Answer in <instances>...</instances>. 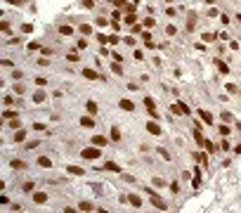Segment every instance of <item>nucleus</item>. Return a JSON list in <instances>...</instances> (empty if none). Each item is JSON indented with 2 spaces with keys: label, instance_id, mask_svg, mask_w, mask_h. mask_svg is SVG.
Here are the masks:
<instances>
[{
  "label": "nucleus",
  "instance_id": "1",
  "mask_svg": "<svg viewBox=\"0 0 241 213\" xmlns=\"http://www.w3.org/2000/svg\"><path fill=\"white\" fill-rule=\"evenodd\" d=\"M147 194H149V197H151V201H154V206H156L159 211H166V208H168V204H166V201H163V199H161V197H159V194L154 192V189H149V187H147Z\"/></svg>",
  "mask_w": 241,
  "mask_h": 213
},
{
  "label": "nucleus",
  "instance_id": "2",
  "mask_svg": "<svg viewBox=\"0 0 241 213\" xmlns=\"http://www.w3.org/2000/svg\"><path fill=\"white\" fill-rule=\"evenodd\" d=\"M99 154H102V152H99L97 147H88V149H83V152H80V156H83V159H97Z\"/></svg>",
  "mask_w": 241,
  "mask_h": 213
},
{
  "label": "nucleus",
  "instance_id": "3",
  "mask_svg": "<svg viewBox=\"0 0 241 213\" xmlns=\"http://www.w3.org/2000/svg\"><path fill=\"white\" fill-rule=\"evenodd\" d=\"M10 166H12L14 171H26V168H28V164H26V161H19V159H12Z\"/></svg>",
  "mask_w": 241,
  "mask_h": 213
},
{
  "label": "nucleus",
  "instance_id": "4",
  "mask_svg": "<svg viewBox=\"0 0 241 213\" xmlns=\"http://www.w3.org/2000/svg\"><path fill=\"white\" fill-rule=\"evenodd\" d=\"M83 76L88 78V81H97V78H102V76L97 74V71H95V69H83Z\"/></svg>",
  "mask_w": 241,
  "mask_h": 213
},
{
  "label": "nucleus",
  "instance_id": "5",
  "mask_svg": "<svg viewBox=\"0 0 241 213\" xmlns=\"http://www.w3.org/2000/svg\"><path fill=\"white\" fill-rule=\"evenodd\" d=\"M147 133H151V135H161V126H159V123H154V121H149V123H147Z\"/></svg>",
  "mask_w": 241,
  "mask_h": 213
},
{
  "label": "nucleus",
  "instance_id": "6",
  "mask_svg": "<svg viewBox=\"0 0 241 213\" xmlns=\"http://www.w3.org/2000/svg\"><path fill=\"white\" fill-rule=\"evenodd\" d=\"M80 126H83V128H95V118H92V116H83V118H80Z\"/></svg>",
  "mask_w": 241,
  "mask_h": 213
},
{
  "label": "nucleus",
  "instance_id": "7",
  "mask_svg": "<svg viewBox=\"0 0 241 213\" xmlns=\"http://www.w3.org/2000/svg\"><path fill=\"white\" fill-rule=\"evenodd\" d=\"M118 104H121V109H123V111H135V104L130 100H121Z\"/></svg>",
  "mask_w": 241,
  "mask_h": 213
},
{
  "label": "nucleus",
  "instance_id": "8",
  "mask_svg": "<svg viewBox=\"0 0 241 213\" xmlns=\"http://www.w3.org/2000/svg\"><path fill=\"white\" fill-rule=\"evenodd\" d=\"M33 201H36V204H45L47 201V194L45 192H33Z\"/></svg>",
  "mask_w": 241,
  "mask_h": 213
},
{
  "label": "nucleus",
  "instance_id": "9",
  "mask_svg": "<svg viewBox=\"0 0 241 213\" xmlns=\"http://www.w3.org/2000/svg\"><path fill=\"white\" fill-rule=\"evenodd\" d=\"M104 171H109V173H121V166H118V164H114V161H107Z\"/></svg>",
  "mask_w": 241,
  "mask_h": 213
},
{
  "label": "nucleus",
  "instance_id": "10",
  "mask_svg": "<svg viewBox=\"0 0 241 213\" xmlns=\"http://www.w3.org/2000/svg\"><path fill=\"white\" fill-rule=\"evenodd\" d=\"M38 166H43V168H52V159L40 156V159H38Z\"/></svg>",
  "mask_w": 241,
  "mask_h": 213
},
{
  "label": "nucleus",
  "instance_id": "11",
  "mask_svg": "<svg viewBox=\"0 0 241 213\" xmlns=\"http://www.w3.org/2000/svg\"><path fill=\"white\" fill-rule=\"evenodd\" d=\"M128 201H130L132 206H142V199L137 197V194H128Z\"/></svg>",
  "mask_w": 241,
  "mask_h": 213
},
{
  "label": "nucleus",
  "instance_id": "12",
  "mask_svg": "<svg viewBox=\"0 0 241 213\" xmlns=\"http://www.w3.org/2000/svg\"><path fill=\"white\" fill-rule=\"evenodd\" d=\"M66 171H69V173H71V175H83V173H85V171H83L80 166H69Z\"/></svg>",
  "mask_w": 241,
  "mask_h": 213
},
{
  "label": "nucleus",
  "instance_id": "13",
  "mask_svg": "<svg viewBox=\"0 0 241 213\" xmlns=\"http://www.w3.org/2000/svg\"><path fill=\"white\" fill-rule=\"evenodd\" d=\"M199 116L203 118V123H213V116H211L208 111H203V109H201V111H199Z\"/></svg>",
  "mask_w": 241,
  "mask_h": 213
},
{
  "label": "nucleus",
  "instance_id": "14",
  "mask_svg": "<svg viewBox=\"0 0 241 213\" xmlns=\"http://www.w3.org/2000/svg\"><path fill=\"white\" fill-rule=\"evenodd\" d=\"M78 208H80V211H95V206H92L90 201H80V204H78Z\"/></svg>",
  "mask_w": 241,
  "mask_h": 213
},
{
  "label": "nucleus",
  "instance_id": "15",
  "mask_svg": "<svg viewBox=\"0 0 241 213\" xmlns=\"http://www.w3.org/2000/svg\"><path fill=\"white\" fill-rule=\"evenodd\" d=\"M92 142H95L97 147H102V145H107V137H102V135H95V137H92Z\"/></svg>",
  "mask_w": 241,
  "mask_h": 213
},
{
  "label": "nucleus",
  "instance_id": "16",
  "mask_svg": "<svg viewBox=\"0 0 241 213\" xmlns=\"http://www.w3.org/2000/svg\"><path fill=\"white\" fill-rule=\"evenodd\" d=\"M170 111H173V114H177V116H180V114H184V109H182V102H180V104H173V106H170Z\"/></svg>",
  "mask_w": 241,
  "mask_h": 213
},
{
  "label": "nucleus",
  "instance_id": "17",
  "mask_svg": "<svg viewBox=\"0 0 241 213\" xmlns=\"http://www.w3.org/2000/svg\"><path fill=\"white\" fill-rule=\"evenodd\" d=\"M85 106H88V114H90V116H92V114H97V104H95V102H90V100H88V104H85Z\"/></svg>",
  "mask_w": 241,
  "mask_h": 213
},
{
  "label": "nucleus",
  "instance_id": "18",
  "mask_svg": "<svg viewBox=\"0 0 241 213\" xmlns=\"http://www.w3.org/2000/svg\"><path fill=\"white\" fill-rule=\"evenodd\" d=\"M59 33H62V36H73V26H62Z\"/></svg>",
  "mask_w": 241,
  "mask_h": 213
},
{
  "label": "nucleus",
  "instance_id": "19",
  "mask_svg": "<svg viewBox=\"0 0 241 213\" xmlns=\"http://www.w3.org/2000/svg\"><path fill=\"white\" fill-rule=\"evenodd\" d=\"M194 140H196V145H199V147H203V140H206V137H203L199 130H194Z\"/></svg>",
  "mask_w": 241,
  "mask_h": 213
},
{
  "label": "nucleus",
  "instance_id": "20",
  "mask_svg": "<svg viewBox=\"0 0 241 213\" xmlns=\"http://www.w3.org/2000/svg\"><path fill=\"white\" fill-rule=\"evenodd\" d=\"M203 147H206V149H208V152H217V147L213 145V142H211V140H203Z\"/></svg>",
  "mask_w": 241,
  "mask_h": 213
},
{
  "label": "nucleus",
  "instance_id": "21",
  "mask_svg": "<svg viewBox=\"0 0 241 213\" xmlns=\"http://www.w3.org/2000/svg\"><path fill=\"white\" fill-rule=\"evenodd\" d=\"M80 33H83V36L92 33V26H90V24H80Z\"/></svg>",
  "mask_w": 241,
  "mask_h": 213
},
{
  "label": "nucleus",
  "instance_id": "22",
  "mask_svg": "<svg viewBox=\"0 0 241 213\" xmlns=\"http://www.w3.org/2000/svg\"><path fill=\"white\" fill-rule=\"evenodd\" d=\"M66 59H69V62H78L80 57H78V52H76V50H71V52H69V57H66Z\"/></svg>",
  "mask_w": 241,
  "mask_h": 213
},
{
  "label": "nucleus",
  "instance_id": "23",
  "mask_svg": "<svg viewBox=\"0 0 241 213\" xmlns=\"http://www.w3.org/2000/svg\"><path fill=\"white\" fill-rule=\"evenodd\" d=\"M217 69L222 71V74H229V66H227L225 62H220V59H217Z\"/></svg>",
  "mask_w": 241,
  "mask_h": 213
},
{
  "label": "nucleus",
  "instance_id": "24",
  "mask_svg": "<svg viewBox=\"0 0 241 213\" xmlns=\"http://www.w3.org/2000/svg\"><path fill=\"white\" fill-rule=\"evenodd\" d=\"M111 140H114V142L121 140V130H118V128H111Z\"/></svg>",
  "mask_w": 241,
  "mask_h": 213
},
{
  "label": "nucleus",
  "instance_id": "25",
  "mask_svg": "<svg viewBox=\"0 0 241 213\" xmlns=\"http://www.w3.org/2000/svg\"><path fill=\"white\" fill-rule=\"evenodd\" d=\"M135 22H137V17H135L132 12H128V14H125V24H135Z\"/></svg>",
  "mask_w": 241,
  "mask_h": 213
},
{
  "label": "nucleus",
  "instance_id": "26",
  "mask_svg": "<svg viewBox=\"0 0 241 213\" xmlns=\"http://www.w3.org/2000/svg\"><path fill=\"white\" fill-rule=\"evenodd\" d=\"M24 137H26V133H24V130H17V133H14V142H21Z\"/></svg>",
  "mask_w": 241,
  "mask_h": 213
},
{
  "label": "nucleus",
  "instance_id": "27",
  "mask_svg": "<svg viewBox=\"0 0 241 213\" xmlns=\"http://www.w3.org/2000/svg\"><path fill=\"white\" fill-rule=\"evenodd\" d=\"M43 100H45V93L43 90H38L36 95H33V102H43Z\"/></svg>",
  "mask_w": 241,
  "mask_h": 213
},
{
  "label": "nucleus",
  "instance_id": "28",
  "mask_svg": "<svg viewBox=\"0 0 241 213\" xmlns=\"http://www.w3.org/2000/svg\"><path fill=\"white\" fill-rule=\"evenodd\" d=\"M215 38H217V36H215V33H203V40H206V43H213Z\"/></svg>",
  "mask_w": 241,
  "mask_h": 213
},
{
  "label": "nucleus",
  "instance_id": "29",
  "mask_svg": "<svg viewBox=\"0 0 241 213\" xmlns=\"http://www.w3.org/2000/svg\"><path fill=\"white\" fill-rule=\"evenodd\" d=\"M156 152H159V154H161V156H163V159H166V161H170V154H168V152H166V147H159V149H156Z\"/></svg>",
  "mask_w": 241,
  "mask_h": 213
},
{
  "label": "nucleus",
  "instance_id": "30",
  "mask_svg": "<svg viewBox=\"0 0 241 213\" xmlns=\"http://www.w3.org/2000/svg\"><path fill=\"white\" fill-rule=\"evenodd\" d=\"M196 159H199V161L203 164V168H206V166H208V159H206V154H201V152H199V154H196Z\"/></svg>",
  "mask_w": 241,
  "mask_h": 213
},
{
  "label": "nucleus",
  "instance_id": "31",
  "mask_svg": "<svg viewBox=\"0 0 241 213\" xmlns=\"http://www.w3.org/2000/svg\"><path fill=\"white\" fill-rule=\"evenodd\" d=\"M97 40H99L102 45H107V43H109V36H104V33H99V36H97Z\"/></svg>",
  "mask_w": 241,
  "mask_h": 213
},
{
  "label": "nucleus",
  "instance_id": "32",
  "mask_svg": "<svg viewBox=\"0 0 241 213\" xmlns=\"http://www.w3.org/2000/svg\"><path fill=\"white\" fill-rule=\"evenodd\" d=\"M107 24H109L107 17H97V26H107Z\"/></svg>",
  "mask_w": 241,
  "mask_h": 213
},
{
  "label": "nucleus",
  "instance_id": "33",
  "mask_svg": "<svg viewBox=\"0 0 241 213\" xmlns=\"http://www.w3.org/2000/svg\"><path fill=\"white\" fill-rule=\"evenodd\" d=\"M170 192L177 194V192H180V182H170Z\"/></svg>",
  "mask_w": 241,
  "mask_h": 213
},
{
  "label": "nucleus",
  "instance_id": "34",
  "mask_svg": "<svg viewBox=\"0 0 241 213\" xmlns=\"http://www.w3.org/2000/svg\"><path fill=\"white\" fill-rule=\"evenodd\" d=\"M154 185H156V187H163L166 180H163V178H154Z\"/></svg>",
  "mask_w": 241,
  "mask_h": 213
},
{
  "label": "nucleus",
  "instance_id": "35",
  "mask_svg": "<svg viewBox=\"0 0 241 213\" xmlns=\"http://www.w3.org/2000/svg\"><path fill=\"white\" fill-rule=\"evenodd\" d=\"M144 106H149V109H154V100H151V97H144Z\"/></svg>",
  "mask_w": 241,
  "mask_h": 213
},
{
  "label": "nucleus",
  "instance_id": "36",
  "mask_svg": "<svg viewBox=\"0 0 241 213\" xmlns=\"http://www.w3.org/2000/svg\"><path fill=\"white\" fill-rule=\"evenodd\" d=\"M111 71H114V74H118V76H121V74H123V69H121L118 64H114V66H111Z\"/></svg>",
  "mask_w": 241,
  "mask_h": 213
},
{
  "label": "nucleus",
  "instance_id": "37",
  "mask_svg": "<svg viewBox=\"0 0 241 213\" xmlns=\"http://www.w3.org/2000/svg\"><path fill=\"white\" fill-rule=\"evenodd\" d=\"M38 47H40V45H38L36 40H31V43H28V50H31V52H33V50H38Z\"/></svg>",
  "mask_w": 241,
  "mask_h": 213
},
{
  "label": "nucleus",
  "instance_id": "38",
  "mask_svg": "<svg viewBox=\"0 0 241 213\" xmlns=\"http://www.w3.org/2000/svg\"><path fill=\"white\" fill-rule=\"evenodd\" d=\"M229 133H232V130H229L227 126H220V135H229Z\"/></svg>",
  "mask_w": 241,
  "mask_h": 213
},
{
  "label": "nucleus",
  "instance_id": "39",
  "mask_svg": "<svg viewBox=\"0 0 241 213\" xmlns=\"http://www.w3.org/2000/svg\"><path fill=\"white\" fill-rule=\"evenodd\" d=\"M78 47H80V50H85V47H88V40H85V38H80V40H78Z\"/></svg>",
  "mask_w": 241,
  "mask_h": 213
},
{
  "label": "nucleus",
  "instance_id": "40",
  "mask_svg": "<svg viewBox=\"0 0 241 213\" xmlns=\"http://www.w3.org/2000/svg\"><path fill=\"white\" fill-rule=\"evenodd\" d=\"M33 189H36V187H33V182H26V185H24V192H33Z\"/></svg>",
  "mask_w": 241,
  "mask_h": 213
},
{
  "label": "nucleus",
  "instance_id": "41",
  "mask_svg": "<svg viewBox=\"0 0 241 213\" xmlns=\"http://www.w3.org/2000/svg\"><path fill=\"white\" fill-rule=\"evenodd\" d=\"M21 31H24V33H31V31H33V26H31V24H24V26H21Z\"/></svg>",
  "mask_w": 241,
  "mask_h": 213
},
{
  "label": "nucleus",
  "instance_id": "42",
  "mask_svg": "<svg viewBox=\"0 0 241 213\" xmlns=\"http://www.w3.org/2000/svg\"><path fill=\"white\" fill-rule=\"evenodd\" d=\"M3 116H5V118H17V114H14V111H3Z\"/></svg>",
  "mask_w": 241,
  "mask_h": 213
},
{
  "label": "nucleus",
  "instance_id": "43",
  "mask_svg": "<svg viewBox=\"0 0 241 213\" xmlns=\"http://www.w3.org/2000/svg\"><path fill=\"white\" fill-rule=\"evenodd\" d=\"M166 33L168 36H175V26H166Z\"/></svg>",
  "mask_w": 241,
  "mask_h": 213
},
{
  "label": "nucleus",
  "instance_id": "44",
  "mask_svg": "<svg viewBox=\"0 0 241 213\" xmlns=\"http://www.w3.org/2000/svg\"><path fill=\"white\" fill-rule=\"evenodd\" d=\"M10 5H21V0H7Z\"/></svg>",
  "mask_w": 241,
  "mask_h": 213
},
{
  "label": "nucleus",
  "instance_id": "45",
  "mask_svg": "<svg viewBox=\"0 0 241 213\" xmlns=\"http://www.w3.org/2000/svg\"><path fill=\"white\" fill-rule=\"evenodd\" d=\"M206 3H208V5H213V3H215V0H206Z\"/></svg>",
  "mask_w": 241,
  "mask_h": 213
}]
</instances>
